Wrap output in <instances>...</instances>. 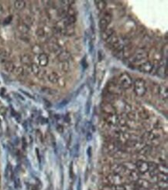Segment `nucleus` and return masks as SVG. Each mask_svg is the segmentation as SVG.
<instances>
[{
    "mask_svg": "<svg viewBox=\"0 0 168 190\" xmlns=\"http://www.w3.org/2000/svg\"><path fill=\"white\" fill-rule=\"evenodd\" d=\"M117 82L119 84V86L121 87L122 89H129L133 87V79L127 73L123 72L119 76V78L117 80Z\"/></svg>",
    "mask_w": 168,
    "mask_h": 190,
    "instance_id": "f257e3e1",
    "label": "nucleus"
},
{
    "mask_svg": "<svg viewBox=\"0 0 168 190\" xmlns=\"http://www.w3.org/2000/svg\"><path fill=\"white\" fill-rule=\"evenodd\" d=\"M122 88L119 86L117 80L115 81L112 80L109 83H108L105 91H106V93H108L109 94L113 96V95H120L122 94Z\"/></svg>",
    "mask_w": 168,
    "mask_h": 190,
    "instance_id": "f03ea898",
    "label": "nucleus"
},
{
    "mask_svg": "<svg viewBox=\"0 0 168 190\" xmlns=\"http://www.w3.org/2000/svg\"><path fill=\"white\" fill-rule=\"evenodd\" d=\"M146 82L142 78H136L134 81V91L137 96L142 97L147 93Z\"/></svg>",
    "mask_w": 168,
    "mask_h": 190,
    "instance_id": "7ed1b4c3",
    "label": "nucleus"
},
{
    "mask_svg": "<svg viewBox=\"0 0 168 190\" xmlns=\"http://www.w3.org/2000/svg\"><path fill=\"white\" fill-rule=\"evenodd\" d=\"M139 70L140 71L145 73V74H149L153 71V70L154 68L153 63L150 61H145V62L141 63L139 65Z\"/></svg>",
    "mask_w": 168,
    "mask_h": 190,
    "instance_id": "20e7f679",
    "label": "nucleus"
},
{
    "mask_svg": "<svg viewBox=\"0 0 168 190\" xmlns=\"http://www.w3.org/2000/svg\"><path fill=\"white\" fill-rule=\"evenodd\" d=\"M30 69L31 71L39 78H44V76H45V70H44L42 67H40L37 63H32L30 65Z\"/></svg>",
    "mask_w": 168,
    "mask_h": 190,
    "instance_id": "39448f33",
    "label": "nucleus"
},
{
    "mask_svg": "<svg viewBox=\"0 0 168 190\" xmlns=\"http://www.w3.org/2000/svg\"><path fill=\"white\" fill-rule=\"evenodd\" d=\"M37 60H38V63L37 64L41 67H46L48 63H49V58L48 56L45 53H42L37 55Z\"/></svg>",
    "mask_w": 168,
    "mask_h": 190,
    "instance_id": "423d86ee",
    "label": "nucleus"
},
{
    "mask_svg": "<svg viewBox=\"0 0 168 190\" xmlns=\"http://www.w3.org/2000/svg\"><path fill=\"white\" fill-rule=\"evenodd\" d=\"M10 52L7 49L3 48L0 50V63H4L6 62L10 57Z\"/></svg>",
    "mask_w": 168,
    "mask_h": 190,
    "instance_id": "0eeeda50",
    "label": "nucleus"
},
{
    "mask_svg": "<svg viewBox=\"0 0 168 190\" xmlns=\"http://www.w3.org/2000/svg\"><path fill=\"white\" fill-rule=\"evenodd\" d=\"M115 30L112 28H108L107 30H105V31H103L102 33V38L105 42L107 41L108 39H109L110 37L112 36L113 35H115Z\"/></svg>",
    "mask_w": 168,
    "mask_h": 190,
    "instance_id": "6e6552de",
    "label": "nucleus"
},
{
    "mask_svg": "<svg viewBox=\"0 0 168 190\" xmlns=\"http://www.w3.org/2000/svg\"><path fill=\"white\" fill-rule=\"evenodd\" d=\"M71 58V54L68 51H61V53L57 54V59L60 62H64L68 61Z\"/></svg>",
    "mask_w": 168,
    "mask_h": 190,
    "instance_id": "1a4fd4ad",
    "label": "nucleus"
},
{
    "mask_svg": "<svg viewBox=\"0 0 168 190\" xmlns=\"http://www.w3.org/2000/svg\"><path fill=\"white\" fill-rule=\"evenodd\" d=\"M3 67H4V69H5L6 71L12 73V72H13V70H14L16 66H15L14 63L13 62L10 61V60H7L6 62L3 63Z\"/></svg>",
    "mask_w": 168,
    "mask_h": 190,
    "instance_id": "9d476101",
    "label": "nucleus"
},
{
    "mask_svg": "<svg viewBox=\"0 0 168 190\" xmlns=\"http://www.w3.org/2000/svg\"><path fill=\"white\" fill-rule=\"evenodd\" d=\"M20 60H21V62L23 63L24 65H26V66L30 67L31 63H32V59H31V56L29 55V54H26V53L23 54V55L20 56Z\"/></svg>",
    "mask_w": 168,
    "mask_h": 190,
    "instance_id": "9b49d317",
    "label": "nucleus"
},
{
    "mask_svg": "<svg viewBox=\"0 0 168 190\" xmlns=\"http://www.w3.org/2000/svg\"><path fill=\"white\" fill-rule=\"evenodd\" d=\"M48 81L52 83H57L58 82L59 79H60V76H59L58 74H57L56 72H52L50 74L48 75Z\"/></svg>",
    "mask_w": 168,
    "mask_h": 190,
    "instance_id": "f8f14e48",
    "label": "nucleus"
},
{
    "mask_svg": "<svg viewBox=\"0 0 168 190\" xmlns=\"http://www.w3.org/2000/svg\"><path fill=\"white\" fill-rule=\"evenodd\" d=\"M109 22H108L105 19L102 18L100 19V20H99V23H98V26H99V29L101 30L102 32L103 31H105V30H107L108 26L109 25Z\"/></svg>",
    "mask_w": 168,
    "mask_h": 190,
    "instance_id": "ddd939ff",
    "label": "nucleus"
},
{
    "mask_svg": "<svg viewBox=\"0 0 168 190\" xmlns=\"http://www.w3.org/2000/svg\"><path fill=\"white\" fill-rule=\"evenodd\" d=\"M14 6L17 10H23L26 7V2L23 0H17L14 2Z\"/></svg>",
    "mask_w": 168,
    "mask_h": 190,
    "instance_id": "4468645a",
    "label": "nucleus"
},
{
    "mask_svg": "<svg viewBox=\"0 0 168 190\" xmlns=\"http://www.w3.org/2000/svg\"><path fill=\"white\" fill-rule=\"evenodd\" d=\"M18 30L21 33L23 34H26V33H28L29 31H30V26L28 25H26V24H24V23H20L18 25Z\"/></svg>",
    "mask_w": 168,
    "mask_h": 190,
    "instance_id": "2eb2a0df",
    "label": "nucleus"
},
{
    "mask_svg": "<svg viewBox=\"0 0 168 190\" xmlns=\"http://www.w3.org/2000/svg\"><path fill=\"white\" fill-rule=\"evenodd\" d=\"M36 35H37V36L40 39H47V33L45 32V30H44V29H42V28L37 29V30L36 31Z\"/></svg>",
    "mask_w": 168,
    "mask_h": 190,
    "instance_id": "dca6fc26",
    "label": "nucleus"
},
{
    "mask_svg": "<svg viewBox=\"0 0 168 190\" xmlns=\"http://www.w3.org/2000/svg\"><path fill=\"white\" fill-rule=\"evenodd\" d=\"M60 69L61 71L67 73L70 70V63L68 61H64V62H60Z\"/></svg>",
    "mask_w": 168,
    "mask_h": 190,
    "instance_id": "f3484780",
    "label": "nucleus"
},
{
    "mask_svg": "<svg viewBox=\"0 0 168 190\" xmlns=\"http://www.w3.org/2000/svg\"><path fill=\"white\" fill-rule=\"evenodd\" d=\"M103 109L105 112L107 113H114L115 112V108L114 107L112 106V104H109V103H105V104H103Z\"/></svg>",
    "mask_w": 168,
    "mask_h": 190,
    "instance_id": "a211bd4d",
    "label": "nucleus"
},
{
    "mask_svg": "<svg viewBox=\"0 0 168 190\" xmlns=\"http://www.w3.org/2000/svg\"><path fill=\"white\" fill-rule=\"evenodd\" d=\"M13 73H14L17 76H22L25 74V70H24V68L23 67H15L14 70H13Z\"/></svg>",
    "mask_w": 168,
    "mask_h": 190,
    "instance_id": "6ab92c4d",
    "label": "nucleus"
},
{
    "mask_svg": "<svg viewBox=\"0 0 168 190\" xmlns=\"http://www.w3.org/2000/svg\"><path fill=\"white\" fill-rule=\"evenodd\" d=\"M95 4L97 8L102 12L104 11L106 6H107V3L105 1H96Z\"/></svg>",
    "mask_w": 168,
    "mask_h": 190,
    "instance_id": "aec40b11",
    "label": "nucleus"
},
{
    "mask_svg": "<svg viewBox=\"0 0 168 190\" xmlns=\"http://www.w3.org/2000/svg\"><path fill=\"white\" fill-rule=\"evenodd\" d=\"M102 18L105 19L108 22H111L112 18V12L110 10H106V11H104V13H103V17Z\"/></svg>",
    "mask_w": 168,
    "mask_h": 190,
    "instance_id": "412c9836",
    "label": "nucleus"
},
{
    "mask_svg": "<svg viewBox=\"0 0 168 190\" xmlns=\"http://www.w3.org/2000/svg\"><path fill=\"white\" fill-rule=\"evenodd\" d=\"M32 51H33V53L36 55H39L40 53H42V48L40 47V46L39 45H34L33 46V48H32Z\"/></svg>",
    "mask_w": 168,
    "mask_h": 190,
    "instance_id": "4be33fe9",
    "label": "nucleus"
},
{
    "mask_svg": "<svg viewBox=\"0 0 168 190\" xmlns=\"http://www.w3.org/2000/svg\"><path fill=\"white\" fill-rule=\"evenodd\" d=\"M33 19H32V17H30V16H24V22H23L24 24H26V25L30 26V25L33 24Z\"/></svg>",
    "mask_w": 168,
    "mask_h": 190,
    "instance_id": "5701e85b",
    "label": "nucleus"
},
{
    "mask_svg": "<svg viewBox=\"0 0 168 190\" xmlns=\"http://www.w3.org/2000/svg\"><path fill=\"white\" fill-rule=\"evenodd\" d=\"M12 16H8L7 18L5 19V20H4L3 23H4V25H8V24H10V23L12 22Z\"/></svg>",
    "mask_w": 168,
    "mask_h": 190,
    "instance_id": "b1692460",
    "label": "nucleus"
},
{
    "mask_svg": "<svg viewBox=\"0 0 168 190\" xmlns=\"http://www.w3.org/2000/svg\"><path fill=\"white\" fill-rule=\"evenodd\" d=\"M57 83H58L59 85L61 86V87H64V86H65V84H66L65 80H64V78H60L59 79L58 82H57Z\"/></svg>",
    "mask_w": 168,
    "mask_h": 190,
    "instance_id": "393cba45",
    "label": "nucleus"
},
{
    "mask_svg": "<svg viewBox=\"0 0 168 190\" xmlns=\"http://www.w3.org/2000/svg\"><path fill=\"white\" fill-rule=\"evenodd\" d=\"M6 174H7L10 177L12 176V167L10 166V165H9L7 168H6Z\"/></svg>",
    "mask_w": 168,
    "mask_h": 190,
    "instance_id": "a878e982",
    "label": "nucleus"
},
{
    "mask_svg": "<svg viewBox=\"0 0 168 190\" xmlns=\"http://www.w3.org/2000/svg\"><path fill=\"white\" fill-rule=\"evenodd\" d=\"M102 52L101 51H98V60L99 61H102Z\"/></svg>",
    "mask_w": 168,
    "mask_h": 190,
    "instance_id": "bb28decb",
    "label": "nucleus"
}]
</instances>
